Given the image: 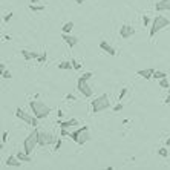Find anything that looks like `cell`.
Segmentation results:
<instances>
[{"mask_svg": "<svg viewBox=\"0 0 170 170\" xmlns=\"http://www.w3.org/2000/svg\"><path fill=\"white\" fill-rule=\"evenodd\" d=\"M29 107H31L34 116H37L39 120H45V118L51 113V107H49L48 104H45L43 101H39V100L29 101Z\"/></svg>", "mask_w": 170, "mask_h": 170, "instance_id": "6da1fadb", "label": "cell"}, {"mask_svg": "<svg viewBox=\"0 0 170 170\" xmlns=\"http://www.w3.org/2000/svg\"><path fill=\"white\" fill-rule=\"evenodd\" d=\"M168 25H170V20H168L167 17H164V16H156V17L152 20V26H150V31H149V37L153 39L156 32H159L161 29L167 28Z\"/></svg>", "mask_w": 170, "mask_h": 170, "instance_id": "7a4b0ae2", "label": "cell"}, {"mask_svg": "<svg viewBox=\"0 0 170 170\" xmlns=\"http://www.w3.org/2000/svg\"><path fill=\"white\" fill-rule=\"evenodd\" d=\"M35 146H39V129L37 127H34V130L25 138V141H23V150L31 155L32 150L35 149Z\"/></svg>", "mask_w": 170, "mask_h": 170, "instance_id": "3957f363", "label": "cell"}, {"mask_svg": "<svg viewBox=\"0 0 170 170\" xmlns=\"http://www.w3.org/2000/svg\"><path fill=\"white\" fill-rule=\"evenodd\" d=\"M107 107H110V101H109V97H107L106 94L94 98V101H92V112H94V113L103 112V110H106Z\"/></svg>", "mask_w": 170, "mask_h": 170, "instance_id": "277c9868", "label": "cell"}, {"mask_svg": "<svg viewBox=\"0 0 170 170\" xmlns=\"http://www.w3.org/2000/svg\"><path fill=\"white\" fill-rule=\"evenodd\" d=\"M57 142V136L46 132V130H39V146L45 147L49 144H55Z\"/></svg>", "mask_w": 170, "mask_h": 170, "instance_id": "5b68a950", "label": "cell"}, {"mask_svg": "<svg viewBox=\"0 0 170 170\" xmlns=\"http://www.w3.org/2000/svg\"><path fill=\"white\" fill-rule=\"evenodd\" d=\"M77 89H78V92H80L81 95H84V97H87V98H91V97H92V94H94V91H92L91 84H89V83H87V80H84L83 77H80V78H78V81H77Z\"/></svg>", "mask_w": 170, "mask_h": 170, "instance_id": "8992f818", "label": "cell"}, {"mask_svg": "<svg viewBox=\"0 0 170 170\" xmlns=\"http://www.w3.org/2000/svg\"><path fill=\"white\" fill-rule=\"evenodd\" d=\"M133 34H135V29H133L130 25H123V26L120 28V37L124 39V40H129Z\"/></svg>", "mask_w": 170, "mask_h": 170, "instance_id": "52a82bcc", "label": "cell"}, {"mask_svg": "<svg viewBox=\"0 0 170 170\" xmlns=\"http://www.w3.org/2000/svg\"><path fill=\"white\" fill-rule=\"evenodd\" d=\"M61 37H63L65 43H66L69 48H74V46H77V45H78V42H80V40H78V37H75V35H71V34H65V32H63V35H61Z\"/></svg>", "mask_w": 170, "mask_h": 170, "instance_id": "ba28073f", "label": "cell"}, {"mask_svg": "<svg viewBox=\"0 0 170 170\" xmlns=\"http://www.w3.org/2000/svg\"><path fill=\"white\" fill-rule=\"evenodd\" d=\"M16 116L17 118H20V120H23L25 123H28V124H31V121H32V118L34 116H31L29 113H26L23 109H20V107H17L16 109Z\"/></svg>", "mask_w": 170, "mask_h": 170, "instance_id": "9c48e42d", "label": "cell"}, {"mask_svg": "<svg viewBox=\"0 0 170 170\" xmlns=\"http://www.w3.org/2000/svg\"><path fill=\"white\" fill-rule=\"evenodd\" d=\"M155 9L158 13H162V11H170V0H159V2L155 3Z\"/></svg>", "mask_w": 170, "mask_h": 170, "instance_id": "30bf717a", "label": "cell"}, {"mask_svg": "<svg viewBox=\"0 0 170 170\" xmlns=\"http://www.w3.org/2000/svg\"><path fill=\"white\" fill-rule=\"evenodd\" d=\"M91 132H89V127H86L84 130H81V133H80V138H78V142L77 144H80V146H83V144H86L87 141H91Z\"/></svg>", "mask_w": 170, "mask_h": 170, "instance_id": "8fae6325", "label": "cell"}, {"mask_svg": "<svg viewBox=\"0 0 170 170\" xmlns=\"http://www.w3.org/2000/svg\"><path fill=\"white\" fill-rule=\"evenodd\" d=\"M20 54H22V57H23L26 61H29V60H37L39 55H40V52H31V51H26V49H22Z\"/></svg>", "mask_w": 170, "mask_h": 170, "instance_id": "7c38bea8", "label": "cell"}, {"mask_svg": "<svg viewBox=\"0 0 170 170\" xmlns=\"http://www.w3.org/2000/svg\"><path fill=\"white\" fill-rule=\"evenodd\" d=\"M100 48H101L104 52H107L109 55H116V51H115V49H113V48H112V46L106 42V40H101V42H100Z\"/></svg>", "mask_w": 170, "mask_h": 170, "instance_id": "4fadbf2b", "label": "cell"}, {"mask_svg": "<svg viewBox=\"0 0 170 170\" xmlns=\"http://www.w3.org/2000/svg\"><path fill=\"white\" fill-rule=\"evenodd\" d=\"M6 165L8 167H20L22 165V161L16 156V155H11L6 158Z\"/></svg>", "mask_w": 170, "mask_h": 170, "instance_id": "5bb4252c", "label": "cell"}, {"mask_svg": "<svg viewBox=\"0 0 170 170\" xmlns=\"http://www.w3.org/2000/svg\"><path fill=\"white\" fill-rule=\"evenodd\" d=\"M58 126H60V129H69L72 126H78V120L71 118V120H66V121H60Z\"/></svg>", "mask_w": 170, "mask_h": 170, "instance_id": "9a60e30c", "label": "cell"}, {"mask_svg": "<svg viewBox=\"0 0 170 170\" xmlns=\"http://www.w3.org/2000/svg\"><path fill=\"white\" fill-rule=\"evenodd\" d=\"M153 72H155V69H142V71H138L136 74L139 75V77H142V78H146V80H150V78H153Z\"/></svg>", "mask_w": 170, "mask_h": 170, "instance_id": "2e32d148", "label": "cell"}, {"mask_svg": "<svg viewBox=\"0 0 170 170\" xmlns=\"http://www.w3.org/2000/svg\"><path fill=\"white\" fill-rule=\"evenodd\" d=\"M22 162H32V158H31V155L29 153H26L25 150L23 152H17V155H16Z\"/></svg>", "mask_w": 170, "mask_h": 170, "instance_id": "e0dca14e", "label": "cell"}, {"mask_svg": "<svg viewBox=\"0 0 170 170\" xmlns=\"http://www.w3.org/2000/svg\"><path fill=\"white\" fill-rule=\"evenodd\" d=\"M86 127H87V126H83V127L77 129L75 132H71V135H69V136H71V138H72V139H74L75 142H78V138H80V133H81V130H84Z\"/></svg>", "mask_w": 170, "mask_h": 170, "instance_id": "ac0fdd59", "label": "cell"}, {"mask_svg": "<svg viewBox=\"0 0 170 170\" xmlns=\"http://www.w3.org/2000/svg\"><path fill=\"white\" fill-rule=\"evenodd\" d=\"M72 29H74V22H66V23L63 25V28H61V31H63L65 34H71Z\"/></svg>", "mask_w": 170, "mask_h": 170, "instance_id": "d6986e66", "label": "cell"}, {"mask_svg": "<svg viewBox=\"0 0 170 170\" xmlns=\"http://www.w3.org/2000/svg\"><path fill=\"white\" fill-rule=\"evenodd\" d=\"M57 68H58V69H61V71H69V69H74L71 61H61L60 65H57Z\"/></svg>", "mask_w": 170, "mask_h": 170, "instance_id": "ffe728a7", "label": "cell"}, {"mask_svg": "<svg viewBox=\"0 0 170 170\" xmlns=\"http://www.w3.org/2000/svg\"><path fill=\"white\" fill-rule=\"evenodd\" d=\"M29 9H31L32 13H42V11H45V5H34V3H31V5H29Z\"/></svg>", "mask_w": 170, "mask_h": 170, "instance_id": "44dd1931", "label": "cell"}, {"mask_svg": "<svg viewBox=\"0 0 170 170\" xmlns=\"http://www.w3.org/2000/svg\"><path fill=\"white\" fill-rule=\"evenodd\" d=\"M167 77V72H162V71H155L153 72V78L155 80H161V78H165Z\"/></svg>", "mask_w": 170, "mask_h": 170, "instance_id": "7402d4cb", "label": "cell"}, {"mask_svg": "<svg viewBox=\"0 0 170 170\" xmlns=\"http://www.w3.org/2000/svg\"><path fill=\"white\" fill-rule=\"evenodd\" d=\"M159 86H161L162 89H168V87H170L168 78H167V77H165V78H161V80H159Z\"/></svg>", "mask_w": 170, "mask_h": 170, "instance_id": "603a6c76", "label": "cell"}, {"mask_svg": "<svg viewBox=\"0 0 170 170\" xmlns=\"http://www.w3.org/2000/svg\"><path fill=\"white\" fill-rule=\"evenodd\" d=\"M158 155L162 156V158H167L168 156V150L165 147H161V149H158Z\"/></svg>", "mask_w": 170, "mask_h": 170, "instance_id": "cb8c5ba5", "label": "cell"}, {"mask_svg": "<svg viewBox=\"0 0 170 170\" xmlns=\"http://www.w3.org/2000/svg\"><path fill=\"white\" fill-rule=\"evenodd\" d=\"M71 63H72V68H74L75 71H80V69H81V65H80L75 58H72V60H71Z\"/></svg>", "mask_w": 170, "mask_h": 170, "instance_id": "d4e9b609", "label": "cell"}, {"mask_svg": "<svg viewBox=\"0 0 170 170\" xmlns=\"http://www.w3.org/2000/svg\"><path fill=\"white\" fill-rule=\"evenodd\" d=\"M46 57H48L46 52H40V55H39V58H37L39 63H45V61H46Z\"/></svg>", "mask_w": 170, "mask_h": 170, "instance_id": "484cf974", "label": "cell"}, {"mask_svg": "<svg viewBox=\"0 0 170 170\" xmlns=\"http://www.w3.org/2000/svg\"><path fill=\"white\" fill-rule=\"evenodd\" d=\"M2 77H3V78H6V80H9V78H13V74H11L8 69H5V71L2 72Z\"/></svg>", "mask_w": 170, "mask_h": 170, "instance_id": "4316f807", "label": "cell"}, {"mask_svg": "<svg viewBox=\"0 0 170 170\" xmlns=\"http://www.w3.org/2000/svg\"><path fill=\"white\" fill-rule=\"evenodd\" d=\"M126 94H127V87H123V89H121V94H120V97H118V101H123V98L126 97Z\"/></svg>", "mask_w": 170, "mask_h": 170, "instance_id": "83f0119b", "label": "cell"}, {"mask_svg": "<svg viewBox=\"0 0 170 170\" xmlns=\"http://www.w3.org/2000/svg\"><path fill=\"white\" fill-rule=\"evenodd\" d=\"M81 77H83L84 80H87V81H89V80H91V78L94 77V74H92V72H86V74H83Z\"/></svg>", "mask_w": 170, "mask_h": 170, "instance_id": "f1b7e54d", "label": "cell"}, {"mask_svg": "<svg viewBox=\"0 0 170 170\" xmlns=\"http://www.w3.org/2000/svg\"><path fill=\"white\" fill-rule=\"evenodd\" d=\"M13 16H14L13 13H8V14H5V17H3V20H5L6 23H8V22H9V20L13 19Z\"/></svg>", "mask_w": 170, "mask_h": 170, "instance_id": "f546056e", "label": "cell"}, {"mask_svg": "<svg viewBox=\"0 0 170 170\" xmlns=\"http://www.w3.org/2000/svg\"><path fill=\"white\" fill-rule=\"evenodd\" d=\"M142 23H144V26H149L150 25V19L147 16H142Z\"/></svg>", "mask_w": 170, "mask_h": 170, "instance_id": "4dcf8cb0", "label": "cell"}, {"mask_svg": "<svg viewBox=\"0 0 170 170\" xmlns=\"http://www.w3.org/2000/svg\"><path fill=\"white\" fill-rule=\"evenodd\" d=\"M31 126H32V127H37V126H39V118H37V116H34V118H32Z\"/></svg>", "mask_w": 170, "mask_h": 170, "instance_id": "1f68e13d", "label": "cell"}, {"mask_svg": "<svg viewBox=\"0 0 170 170\" xmlns=\"http://www.w3.org/2000/svg\"><path fill=\"white\" fill-rule=\"evenodd\" d=\"M121 109H123V104H121V103H118L116 106H113V112H120Z\"/></svg>", "mask_w": 170, "mask_h": 170, "instance_id": "d6a6232c", "label": "cell"}, {"mask_svg": "<svg viewBox=\"0 0 170 170\" xmlns=\"http://www.w3.org/2000/svg\"><path fill=\"white\" fill-rule=\"evenodd\" d=\"M60 135H61V136H69L71 133H69V130H68V129H61V132H60Z\"/></svg>", "mask_w": 170, "mask_h": 170, "instance_id": "836d02e7", "label": "cell"}, {"mask_svg": "<svg viewBox=\"0 0 170 170\" xmlns=\"http://www.w3.org/2000/svg\"><path fill=\"white\" fill-rule=\"evenodd\" d=\"M60 147H61V139L58 138V139H57V142H55V149H54V150H58Z\"/></svg>", "mask_w": 170, "mask_h": 170, "instance_id": "e575fe53", "label": "cell"}, {"mask_svg": "<svg viewBox=\"0 0 170 170\" xmlns=\"http://www.w3.org/2000/svg\"><path fill=\"white\" fill-rule=\"evenodd\" d=\"M6 139H8V132H3V135H2V142H6Z\"/></svg>", "mask_w": 170, "mask_h": 170, "instance_id": "d590c367", "label": "cell"}, {"mask_svg": "<svg viewBox=\"0 0 170 170\" xmlns=\"http://www.w3.org/2000/svg\"><path fill=\"white\" fill-rule=\"evenodd\" d=\"M165 104H170V87H168V94H167V98H165Z\"/></svg>", "mask_w": 170, "mask_h": 170, "instance_id": "8d00e7d4", "label": "cell"}, {"mask_svg": "<svg viewBox=\"0 0 170 170\" xmlns=\"http://www.w3.org/2000/svg\"><path fill=\"white\" fill-rule=\"evenodd\" d=\"M68 100H72V101H75V97L72 95V94H68V97H66Z\"/></svg>", "mask_w": 170, "mask_h": 170, "instance_id": "74e56055", "label": "cell"}, {"mask_svg": "<svg viewBox=\"0 0 170 170\" xmlns=\"http://www.w3.org/2000/svg\"><path fill=\"white\" fill-rule=\"evenodd\" d=\"M84 2H86V0H75L77 5H81V3H84Z\"/></svg>", "mask_w": 170, "mask_h": 170, "instance_id": "f35d334b", "label": "cell"}, {"mask_svg": "<svg viewBox=\"0 0 170 170\" xmlns=\"http://www.w3.org/2000/svg\"><path fill=\"white\" fill-rule=\"evenodd\" d=\"M0 71H2V72L5 71V63H0Z\"/></svg>", "mask_w": 170, "mask_h": 170, "instance_id": "ab89813d", "label": "cell"}, {"mask_svg": "<svg viewBox=\"0 0 170 170\" xmlns=\"http://www.w3.org/2000/svg\"><path fill=\"white\" fill-rule=\"evenodd\" d=\"M57 115H58V116H60V118H61V116H63V115H65V113H63V110H58V112H57Z\"/></svg>", "mask_w": 170, "mask_h": 170, "instance_id": "60d3db41", "label": "cell"}, {"mask_svg": "<svg viewBox=\"0 0 170 170\" xmlns=\"http://www.w3.org/2000/svg\"><path fill=\"white\" fill-rule=\"evenodd\" d=\"M165 146H167V147H170V138H167V139H165Z\"/></svg>", "mask_w": 170, "mask_h": 170, "instance_id": "b9f144b4", "label": "cell"}, {"mask_svg": "<svg viewBox=\"0 0 170 170\" xmlns=\"http://www.w3.org/2000/svg\"><path fill=\"white\" fill-rule=\"evenodd\" d=\"M31 3H37V2H40V0H29Z\"/></svg>", "mask_w": 170, "mask_h": 170, "instance_id": "7bdbcfd3", "label": "cell"}]
</instances>
